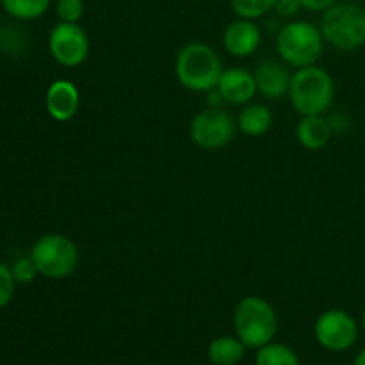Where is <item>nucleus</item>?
Here are the masks:
<instances>
[{"mask_svg":"<svg viewBox=\"0 0 365 365\" xmlns=\"http://www.w3.org/2000/svg\"><path fill=\"white\" fill-rule=\"evenodd\" d=\"M223 71V63L216 50L202 41L187 43L175 61L177 81L195 93H209L216 89Z\"/></svg>","mask_w":365,"mask_h":365,"instance_id":"obj_1","label":"nucleus"},{"mask_svg":"<svg viewBox=\"0 0 365 365\" xmlns=\"http://www.w3.org/2000/svg\"><path fill=\"white\" fill-rule=\"evenodd\" d=\"M287 95L292 109L299 116L324 114L335 98L334 78L327 70L316 64L298 68L291 77Z\"/></svg>","mask_w":365,"mask_h":365,"instance_id":"obj_2","label":"nucleus"},{"mask_svg":"<svg viewBox=\"0 0 365 365\" xmlns=\"http://www.w3.org/2000/svg\"><path fill=\"white\" fill-rule=\"evenodd\" d=\"M319 29L328 45L353 52L365 45V7L351 0H339L321 13Z\"/></svg>","mask_w":365,"mask_h":365,"instance_id":"obj_3","label":"nucleus"},{"mask_svg":"<svg viewBox=\"0 0 365 365\" xmlns=\"http://www.w3.org/2000/svg\"><path fill=\"white\" fill-rule=\"evenodd\" d=\"M235 337L248 349L269 344L278 330V317L273 305L260 296H246L234 310Z\"/></svg>","mask_w":365,"mask_h":365,"instance_id":"obj_4","label":"nucleus"},{"mask_svg":"<svg viewBox=\"0 0 365 365\" xmlns=\"http://www.w3.org/2000/svg\"><path fill=\"white\" fill-rule=\"evenodd\" d=\"M324 43L327 41L321 34L319 25L307 20H294L278 31L277 52L289 66L305 68L319 61Z\"/></svg>","mask_w":365,"mask_h":365,"instance_id":"obj_5","label":"nucleus"},{"mask_svg":"<svg viewBox=\"0 0 365 365\" xmlns=\"http://www.w3.org/2000/svg\"><path fill=\"white\" fill-rule=\"evenodd\" d=\"M29 255L38 273L50 280H63L78 266L77 245L63 234H46L39 237L32 245Z\"/></svg>","mask_w":365,"mask_h":365,"instance_id":"obj_6","label":"nucleus"},{"mask_svg":"<svg viewBox=\"0 0 365 365\" xmlns=\"http://www.w3.org/2000/svg\"><path fill=\"white\" fill-rule=\"evenodd\" d=\"M237 130V121L221 107H207L195 114L189 125V138L198 148L220 150L230 145Z\"/></svg>","mask_w":365,"mask_h":365,"instance_id":"obj_7","label":"nucleus"},{"mask_svg":"<svg viewBox=\"0 0 365 365\" xmlns=\"http://www.w3.org/2000/svg\"><path fill=\"white\" fill-rule=\"evenodd\" d=\"M48 50L57 64L64 68H77L88 59L89 38L88 32L78 24L59 21L53 25L48 36Z\"/></svg>","mask_w":365,"mask_h":365,"instance_id":"obj_8","label":"nucleus"},{"mask_svg":"<svg viewBox=\"0 0 365 365\" xmlns=\"http://www.w3.org/2000/svg\"><path fill=\"white\" fill-rule=\"evenodd\" d=\"M316 341L334 353L348 351L359 339V327L346 310L330 309L317 317L314 324Z\"/></svg>","mask_w":365,"mask_h":365,"instance_id":"obj_9","label":"nucleus"},{"mask_svg":"<svg viewBox=\"0 0 365 365\" xmlns=\"http://www.w3.org/2000/svg\"><path fill=\"white\" fill-rule=\"evenodd\" d=\"M262 43V31L255 20L237 18L230 21L223 32V46L230 56L250 57Z\"/></svg>","mask_w":365,"mask_h":365,"instance_id":"obj_10","label":"nucleus"},{"mask_svg":"<svg viewBox=\"0 0 365 365\" xmlns=\"http://www.w3.org/2000/svg\"><path fill=\"white\" fill-rule=\"evenodd\" d=\"M45 107L52 120L61 121V123L70 121L81 107V93H78L77 86L66 78L52 82L50 88L46 89Z\"/></svg>","mask_w":365,"mask_h":365,"instance_id":"obj_11","label":"nucleus"},{"mask_svg":"<svg viewBox=\"0 0 365 365\" xmlns=\"http://www.w3.org/2000/svg\"><path fill=\"white\" fill-rule=\"evenodd\" d=\"M217 91L221 93L223 100L230 106H245L250 103L255 96L257 82L255 75L245 68H227L223 71L217 84Z\"/></svg>","mask_w":365,"mask_h":365,"instance_id":"obj_12","label":"nucleus"},{"mask_svg":"<svg viewBox=\"0 0 365 365\" xmlns=\"http://www.w3.org/2000/svg\"><path fill=\"white\" fill-rule=\"evenodd\" d=\"M255 82L257 91L262 96L269 100H280L289 93V86H291V77L285 64L280 61L266 59L257 66L255 70Z\"/></svg>","mask_w":365,"mask_h":365,"instance_id":"obj_13","label":"nucleus"},{"mask_svg":"<svg viewBox=\"0 0 365 365\" xmlns=\"http://www.w3.org/2000/svg\"><path fill=\"white\" fill-rule=\"evenodd\" d=\"M331 127L323 114H314V116H302L298 127H296V138L303 148L310 152H319L330 143Z\"/></svg>","mask_w":365,"mask_h":365,"instance_id":"obj_14","label":"nucleus"},{"mask_svg":"<svg viewBox=\"0 0 365 365\" xmlns=\"http://www.w3.org/2000/svg\"><path fill=\"white\" fill-rule=\"evenodd\" d=\"M271 125H273V114L264 103H250L237 118V128L250 138L264 135L269 130Z\"/></svg>","mask_w":365,"mask_h":365,"instance_id":"obj_15","label":"nucleus"},{"mask_svg":"<svg viewBox=\"0 0 365 365\" xmlns=\"http://www.w3.org/2000/svg\"><path fill=\"white\" fill-rule=\"evenodd\" d=\"M246 346L237 337H216L207 348V356L214 365H235L242 360Z\"/></svg>","mask_w":365,"mask_h":365,"instance_id":"obj_16","label":"nucleus"},{"mask_svg":"<svg viewBox=\"0 0 365 365\" xmlns=\"http://www.w3.org/2000/svg\"><path fill=\"white\" fill-rule=\"evenodd\" d=\"M2 7L9 16L31 21L38 20L48 11L50 0H2Z\"/></svg>","mask_w":365,"mask_h":365,"instance_id":"obj_17","label":"nucleus"},{"mask_svg":"<svg viewBox=\"0 0 365 365\" xmlns=\"http://www.w3.org/2000/svg\"><path fill=\"white\" fill-rule=\"evenodd\" d=\"M257 365H299L298 355L289 346L273 342L257 349L255 356Z\"/></svg>","mask_w":365,"mask_h":365,"instance_id":"obj_18","label":"nucleus"},{"mask_svg":"<svg viewBox=\"0 0 365 365\" xmlns=\"http://www.w3.org/2000/svg\"><path fill=\"white\" fill-rule=\"evenodd\" d=\"M277 0H230V6L237 18L259 20L274 9Z\"/></svg>","mask_w":365,"mask_h":365,"instance_id":"obj_19","label":"nucleus"},{"mask_svg":"<svg viewBox=\"0 0 365 365\" xmlns=\"http://www.w3.org/2000/svg\"><path fill=\"white\" fill-rule=\"evenodd\" d=\"M84 0H57L56 13L59 21H68V24H78L84 16Z\"/></svg>","mask_w":365,"mask_h":365,"instance_id":"obj_20","label":"nucleus"},{"mask_svg":"<svg viewBox=\"0 0 365 365\" xmlns=\"http://www.w3.org/2000/svg\"><path fill=\"white\" fill-rule=\"evenodd\" d=\"M11 271H13V277L14 280H16V284H31V282H34V278L39 274L34 262H32L31 255L18 259L16 262L13 264V267H11Z\"/></svg>","mask_w":365,"mask_h":365,"instance_id":"obj_21","label":"nucleus"},{"mask_svg":"<svg viewBox=\"0 0 365 365\" xmlns=\"http://www.w3.org/2000/svg\"><path fill=\"white\" fill-rule=\"evenodd\" d=\"M14 287H16V280L13 277V271L9 266L0 262V309H4L13 299Z\"/></svg>","mask_w":365,"mask_h":365,"instance_id":"obj_22","label":"nucleus"},{"mask_svg":"<svg viewBox=\"0 0 365 365\" xmlns=\"http://www.w3.org/2000/svg\"><path fill=\"white\" fill-rule=\"evenodd\" d=\"M299 9H302L299 0H277L273 11L280 18H294L299 13Z\"/></svg>","mask_w":365,"mask_h":365,"instance_id":"obj_23","label":"nucleus"},{"mask_svg":"<svg viewBox=\"0 0 365 365\" xmlns=\"http://www.w3.org/2000/svg\"><path fill=\"white\" fill-rule=\"evenodd\" d=\"M339 0H299L302 9L312 11V13H324V11L330 9Z\"/></svg>","mask_w":365,"mask_h":365,"instance_id":"obj_24","label":"nucleus"},{"mask_svg":"<svg viewBox=\"0 0 365 365\" xmlns=\"http://www.w3.org/2000/svg\"><path fill=\"white\" fill-rule=\"evenodd\" d=\"M328 123H330L331 127V132H339V130H344V128H348V121L344 120V116H339V114H335V116H331L330 120H328Z\"/></svg>","mask_w":365,"mask_h":365,"instance_id":"obj_25","label":"nucleus"},{"mask_svg":"<svg viewBox=\"0 0 365 365\" xmlns=\"http://www.w3.org/2000/svg\"><path fill=\"white\" fill-rule=\"evenodd\" d=\"M353 365H365V349H362V351L356 355L355 362H353Z\"/></svg>","mask_w":365,"mask_h":365,"instance_id":"obj_26","label":"nucleus"},{"mask_svg":"<svg viewBox=\"0 0 365 365\" xmlns=\"http://www.w3.org/2000/svg\"><path fill=\"white\" fill-rule=\"evenodd\" d=\"M362 324H364V331H365V309H364V314H362Z\"/></svg>","mask_w":365,"mask_h":365,"instance_id":"obj_27","label":"nucleus"}]
</instances>
